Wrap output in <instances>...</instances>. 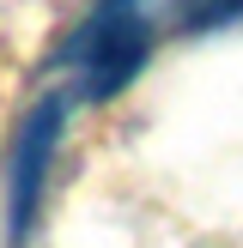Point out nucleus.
<instances>
[{"label": "nucleus", "mask_w": 243, "mask_h": 248, "mask_svg": "<svg viewBox=\"0 0 243 248\" xmlns=\"http://www.w3.org/2000/svg\"><path fill=\"white\" fill-rule=\"evenodd\" d=\"M146 48H152V24H146L140 0H104L79 24V36L67 43L61 61H67V73L79 79L85 97H116L146 67Z\"/></svg>", "instance_id": "1"}, {"label": "nucleus", "mask_w": 243, "mask_h": 248, "mask_svg": "<svg viewBox=\"0 0 243 248\" xmlns=\"http://www.w3.org/2000/svg\"><path fill=\"white\" fill-rule=\"evenodd\" d=\"M61 127H67V103L43 97L24 115V127L12 133V152H6V230H12V248L31 236V218L43 206V182H49V164H55Z\"/></svg>", "instance_id": "2"}, {"label": "nucleus", "mask_w": 243, "mask_h": 248, "mask_svg": "<svg viewBox=\"0 0 243 248\" xmlns=\"http://www.w3.org/2000/svg\"><path fill=\"white\" fill-rule=\"evenodd\" d=\"M243 18V0H182V31H213Z\"/></svg>", "instance_id": "3"}]
</instances>
